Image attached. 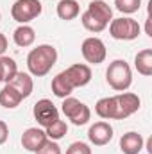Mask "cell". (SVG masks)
<instances>
[{"label": "cell", "mask_w": 152, "mask_h": 154, "mask_svg": "<svg viewBox=\"0 0 152 154\" xmlns=\"http://www.w3.org/2000/svg\"><path fill=\"white\" fill-rule=\"evenodd\" d=\"M57 61V50L52 45H38L27 56V68L32 75H47Z\"/></svg>", "instance_id": "cell-1"}, {"label": "cell", "mask_w": 152, "mask_h": 154, "mask_svg": "<svg viewBox=\"0 0 152 154\" xmlns=\"http://www.w3.org/2000/svg\"><path fill=\"white\" fill-rule=\"evenodd\" d=\"M106 81L108 84L116 90V91H125L132 84V72L131 66L123 59H114L113 63L108 66L106 72Z\"/></svg>", "instance_id": "cell-2"}, {"label": "cell", "mask_w": 152, "mask_h": 154, "mask_svg": "<svg viewBox=\"0 0 152 154\" xmlns=\"http://www.w3.org/2000/svg\"><path fill=\"white\" fill-rule=\"evenodd\" d=\"M41 9L43 7H41L39 0H16L11 7V16L18 23L25 25V23L32 22L34 18H38L41 14Z\"/></svg>", "instance_id": "cell-3"}, {"label": "cell", "mask_w": 152, "mask_h": 154, "mask_svg": "<svg viewBox=\"0 0 152 154\" xmlns=\"http://www.w3.org/2000/svg\"><path fill=\"white\" fill-rule=\"evenodd\" d=\"M140 109V97L134 93H118L113 97V120H123Z\"/></svg>", "instance_id": "cell-4"}, {"label": "cell", "mask_w": 152, "mask_h": 154, "mask_svg": "<svg viewBox=\"0 0 152 154\" xmlns=\"http://www.w3.org/2000/svg\"><path fill=\"white\" fill-rule=\"evenodd\" d=\"M141 29H140L138 22L132 18H114V20H111V25H109V34L114 39H122V41L136 39Z\"/></svg>", "instance_id": "cell-5"}, {"label": "cell", "mask_w": 152, "mask_h": 154, "mask_svg": "<svg viewBox=\"0 0 152 154\" xmlns=\"http://www.w3.org/2000/svg\"><path fill=\"white\" fill-rule=\"evenodd\" d=\"M61 106H63V108H61L63 113L72 120L74 125H84V124H88V120L91 118V111H90V108H88L84 102H81V100L74 99V97H66V99H63V104H61Z\"/></svg>", "instance_id": "cell-6"}, {"label": "cell", "mask_w": 152, "mask_h": 154, "mask_svg": "<svg viewBox=\"0 0 152 154\" xmlns=\"http://www.w3.org/2000/svg\"><path fill=\"white\" fill-rule=\"evenodd\" d=\"M81 52H82V57H84L88 63H91V65H100V63H104L106 54H108L104 41L100 38H95V36L86 38L82 41Z\"/></svg>", "instance_id": "cell-7"}, {"label": "cell", "mask_w": 152, "mask_h": 154, "mask_svg": "<svg viewBox=\"0 0 152 154\" xmlns=\"http://www.w3.org/2000/svg\"><path fill=\"white\" fill-rule=\"evenodd\" d=\"M32 113H34V118H36V122H38L41 127H48V125H52L56 120H59V109H57V108L54 106V102L48 100V99L38 100V102L34 104Z\"/></svg>", "instance_id": "cell-8"}, {"label": "cell", "mask_w": 152, "mask_h": 154, "mask_svg": "<svg viewBox=\"0 0 152 154\" xmlns=\"http://www.w3.org/2000/svg\"><path fill=\"white\" fill-rule=\"evenodd\" d=\"M88 138L97 147L108 145L111 142V138H113V127L108 122H95L88 131Z\"/></svg>", "instance_id": "cell-9"}, {"label": "cell", "mask_w": 152, "mask_h": 154, "mask_svg": "<svg viewBox=\"0 0 152 154\" xmlns=\"http://www.w3.org/2000/svg\"><path fill=\"white\" fill-rule=\"evenodd\" d=\"M65 74H66V77H68L70 84L74 86V90H75V88L86 86V84L91 81V68H90L88 65H81V63L72 65L70 68L65 70Z\"/></svg>", "instance_id": "cell-10"}, {"label": "cell", "mask_w": 152, "mask_h": 154, "mask_svg": "<svg viewBox=\"0 0 152 154\" xmlns=\"http://www.w3.org/2000/svg\"><path fill=\"white\" fill-rule=\"evenodd\" d=\"M47 140H48V138H47L45 131H41L38 127H29V129L23 133V136H22V145H23V149H27V151H31V152H36Z\"/></svg>", "instance_id": "cell-11"}, {"label": "cell", "mask_w": 152, "mask_h": 154, "mask_svg": "<svg viewBox=\"0 0 152 154\" xmlns=\"http://www.w3.org/2000/svg\"><path fill=\"white\" fill-rule=\"evenodd\" d=\"M120 149L123 154H138L143 149V136L134 131L125 133L120 138Z\"/></svg>", "instance_id": "cell-12"}, {"label": "cell", "mask_w": 152, "mask_h": 154, "mask_svg": "<svg viewBox=\"0 0 152 154\" xmlns=\"http://www.w3.org/2000/svg\"><path fill=\"white\" fill-rule=\"evenodd\" d=\"M5 84H9V86H13L23 99H27L31 93H32V88H34V82H32V77L29 75V74H25V72H16L14 77L9 81V82H5Z\"/></svg>", "instance_id": "cell-13"}, {"label": "cell", "mask_w": 152, "mask_h": 154, "mask_svg": "<svg viewBox=\"0 0 152 154\" xmlns=\"http://www.w3.org/2000/svg\"><path fill=\"white\" fill-rule=\"evenodd\" d=\"M86 11H88L90 14H93L97 20H100L102 23H106V25L113 20V9H111L104 0H91Z\"/></svg>", "instance_id": "cell-14"}, {"label": "cell", "mask_w": 152, "mask_h": 154, "mask_svg": "<svg viewBox=\"0 0 152 154\" xmlns=\"http://www.w3.org/2000/svg\"><path fill=\"white\" fill-rule=\"evenodd\" d=\"M52 91H54V95L59 97V99H66V97H70V93L74 91V86L70 84V81H68V77L65 74V70L52 79Z\"/></svg>", "instance_id": "cell-15"}, {"label": "cell", "mask_w": 152, "mask_h": 154, "mask_svg": "<svg viewBox=\"0 0 152 154\" xmlns=\"http://www.w3.org/2000/svg\"><path fill=\"white\" fill-rule=\"evenodd\" d=\"M23 100V97L9 84H5L2 90H0V106L7 108V109H13L16 106H20V102Z\"/></svg>", "instance_id": "cell-16"}, {"label": "cell", "mask_w": 152, "mask_h": 154, "mask_svg": "<svg viewBox=\"0 0 152 154\" xmlns=\"http://www.w3.org/2000/svg\"><path fill=\"white\" fill-rule=\"evenodd\" d=\"M134 66H136L138 74H141V75H145V77L152 75V50L150 48H145V50H141V52L136 54Z\"/></svg>", "instance_id": "cell-17"}, {"label": "cell", "mask_w": 152, "mask_h": 154, "mask_svg": "<svg viewBox=\"0 0 152 154\" xmlns=\"http://www.w3.org/2000/svg\"><path fill=\"white\" fill-rule=\"evenodd\" d=\"M56 11H57V16L61 18V20H74L79 16V4H77V0H59V4H57V7H56Z\"/></svg>", "instance_id": "cell-18"}, {"label": "cell", "mask_w": 152, "mask_h": 154, "mask_svg": "<svg viewBox=\"0 0 152 154\" xmlns=\"http://www.w3.org/2000/svg\"><path fill=\"white\" fill-rule=\"evenodd\" d=\"M13 39H14V43H16L18 47H23V48H25V47H31V45L34 43L36 32H34V29L29 27V25H20V27L14 31Z\"/></svg>", "instance_id": "cell-19"}, {"label": "cell", "mask_w": 152, "mask_h": 154, "mask_svg": "<svg viewBox=\"0 0 152 154\" xmlns=\"http://www.w3.org/2000/svg\"><path fill=\"white\" fill-rule=\"evenodd\" d=\"M66 133H68V125L65 120H56L52 125L45 127V134L48 140H61Z\"/></svg>", "instance_id": "cell-20"}, {"label": "cell", "mask_w": 152, "mask_h": 154, "mask_svg": "<svg viewBox=\"0 0 152 154\" xmlns=\"http://www.w3.org/2000/svg\"><path fill=\"white\" fill-rule=\"evenodd\" d=\"M0 66H2V82H9L18 72L14 59H11L7 56H0Z\"/></svg>", "instance_id": "cell-21"}, {"label": "cell", "mask_w": 152, "mask_h": 154, "mask_svg": "<svg viewBox=\"0 0 152 154\" xmlns=\"http://www.w3.org/2000/svg\"><path fill=\"white\" fill-rule=\"evenodd\" d=\"M81 22H82L84 29H86V31H90V32H102V31L108 27L106 23H102L100 20H97V18H95L93 14H90L88 11H84V13H82Z\"/></svg>", "instance_id": "cell-22"}, {"label": "cell", "mask_w": 152, "mask_h": 154, "mask_svg": "<svg viewBox=\"0 0 152 154\" xmlns=\"http://www.w3.org/2000/svg\"><path fill=\"white\" fill-rule=\"evenodd\" d=\"M95 111L100 118H113V97H104L95 104Z\"/></svg>", "instance_id": "cell-23"}, {"label": "cell", "mask_w": 152, "mask_h": 154, "mask_svg": "<svg viewBox=\"0 0 152 154\" xmlns=\"http://www.w3.org/2000/svg\"><path fill=\"white\" fill-rule=\"evenodd\" d=\"M114 5L120 13H125V14H132L140 9L141 5V0H114Z\"/></svg>", "instance_id": "cell-24"}, {"label": "cell", "mask_w": 152, "mask_h": 154, "mask_svg": "<svg viewBox=\"0 0 152 154\" xmlns=\"http://www.w3.org/2000/svg\"><path fill=\"white\" fill-rule=\"evenodd\" d=\"M36 154H61V147L57 145L56 140H47L36 151Z\"/></svg>", "instance_id": "cell-25"}, {"label": "cell", "mask_w": 152, "mask_h": 154, "mask_svg": "<svg viewBox=\"0 0 152 154\" xmlns=\"http://www.w3.org/2000/svg\"><path fill=\"white\" fill-rule=\"evenodd\" d=\"M66 154H91V149H90V145L84 143V142H74V143L68 147Z\"/></svg>", "instance_id": "cell-26"}, {"label": "cell", "mask_w": 152, "mask_h": 154, "mask_svg": "<svg viewBox=\"0 0 152 154\" xmlns=\"http://www.w3.org/2000/svg\"><path fill=\"white\" fill-rule=\"evenodd\" d=\"M7 136H9V127H7L5 122L0 120V145L7 142Z\"/></svg>", "instance_id": "cell-27"}, {"label": "cell", "mask_w": 152, "mask_h": 154, "mask_svg": "<svg viewBox=\"0 0 152 154\" xmlns=\"http://www.w3.org/2000/svg\"><path fill=\"white\" fill-rule=\"evenodd\" d=\"M5 50H7V38L0 32V56H2Z\"/></svg>", "instance_id": "cell-28"}, {"label": "cell", "mask_w": 152, "mask_h": 154, "mask_svg": "<svg viewBox=\"0 0 152 154\" xmlns=\"http://www.w3.org/2000/svg\"><path fill=\"white\" fill-rule=\"evenodd\" d=\"M0 82H2V66H0Z\"/></svg>", "instance_id": "cell-29"}, {"label": "cell", "mask_w": 152, "mask_h": 154, "mask_svg": "<svg viewBox=\"0 0 152 154\" xmlns=\"http://www.w3.org/2000/svg\"><path fill=\"white\" fill-rule=\"evenodd\" d=\"M0 18H2V16H0Z\"/></svg>", "instance_id": "cell-30"}]
</instances>
